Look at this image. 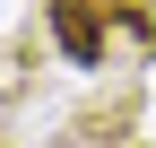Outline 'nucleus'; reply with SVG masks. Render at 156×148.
<instances>
[{"instance_id": "nucleus-1", "label": "nucleus", "mask_w": 156, "mask_h": 148, "mask_svg": "<svg viewBox=\"0 0 156 148\" xmlns=\"http://www.w3.org/2000/svg\"><path fill=\"white\" fill-rule=\"evenodd\" d=\"M52 35H61V52H69L78 70L104 61V17H95L87 0H52Z\"/></svg>"}]
</instances>
